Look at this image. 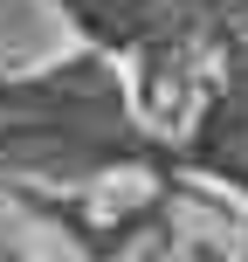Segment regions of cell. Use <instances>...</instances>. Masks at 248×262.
I'll list each match as a JSON object with an SVG mask.
<instances>
[{"mask_svg":"<svg viewBox=\"0 0 248 262\" xmlns=\"http://www.w3.org/2000/svg\"><path fill=\"white\" fill-rule=\"evenodd\" d=\"M172 172L179 145H166L131 104L124 69L104 49L62 55L49 69H0V172L35 186H90L104 172Z\"/></svg>","mask_w":248,"mask_h":262,"instance_id":"1","label":"cell"},{"mask_svg":"<svg viewBox=\"0 0 248 262\" xmlns=\"http://www.w3.org/2000/svg\"><path fill=\"white\" fill-rule=\"evenodd\" d=\"M0 262H28V255H21V242L7 235V221H0Z\"/></svg>","mask_w":248,"mask_h":262,"instance_id":"5","label":"cell"},{"mask_svg":"<svg viewBox=\"0 0 248 262\" xmlns=\"http://www.w3.org/2000/svg\"><path fill=\"white\" fill-rule=\"evenodd\" d=\"M55 7H62L69 21L83 28V41L104 49V55H145V49H159V41L186 35V28L221 35V21L207 14V0H55Z\"/></svg>","mask_w":248,"mask_h":262,"instance_id":"3","label":"cell"},{"mask_svg":"<svg viewBox=\"0 0 248 262\" xmlns=\"http://www.w3.org/2000/svg\"><path fill=\"white\" fill-rule=\"evenodd\" d=\"M207 14L221 21V35H228V41H241V35H248V0H207Z\"/></svg>","mask_w":248,"mask_h":262,"instance_id":"4","label":"cell"},{"mask_svg":"<svg viewBox=\"0 0 248 262\" xmlns=\"http://www.w3.org/2000/svg\"><path fill=\"white\" fill-rule=\"evenodd\" d=\"M221 55L228 62H221L207 104H200V118H193V131H186V145H179V166L248 193V35L228 41Z\"/></svg>","mask_w":248,"mask_h":262,"instance_id":"2","label":"cell"},{"mask_svg":"<svg viewBox=\"0 0 248 262\" xmlns=\"http://www.w3.org/2000/svg\"><path fill=\"white\" fill-rule=\"evenodd\" d=\"M241 262H248V228H241Z\"/></svg>","mask_w":248,"mask_h":262,"instance_id":"6","label":"cell"}]
</instances>
